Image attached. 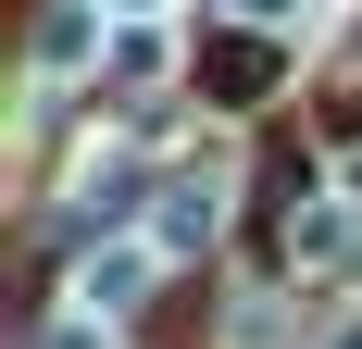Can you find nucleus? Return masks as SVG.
Returning a JSON list of instances; mask_svg holds the SVG:
<instances>
[{
	"label": "nucleus",
	"mask_w": 362,
	"mask_h": 349,
	"mask_svg": "<svg viewBox=\"0 0 362 349\" xmlns=\"http://www.w3.org/2000/svg\"><path fill=\"white\" fill-rule=\"evenodd\" d=\"M50 349H88V337H75V324H63V337H50Z\"/></svg>",
	"instance_id": "39448f33"
},
{
	"label": "nucleus",
	"mask_w": 362,
	"mask_h": 349,
	"mask_svg": "<svg viewBox=\"0 0 362 349\" xmlns=\"http://www.w3.org/2000/svg\"><path fill=\"white\" fill-rule=\"evenodd\" d=\"M262 88H275V50L262 37H225L213 50V100H262Z\"/></svg>",
	"instance_id": "f257e3e1"
},
{
	"label": "nucleus",
	"mask_w": 362,
	"mask_h": 349,
	"mask_svg": "<svg viewBox=\"0 0 362 349\" xmlns=\"http://www.w3.org/2000/svg\"><path fill=\"white\" fill-rule=\"evenodd\" d=\"M138 13H150V0H138Z\"/></svg>",
	"instance_id": "423d86ee"
},
{
	"label": "nucleus",
	"mask_w": 362,
	"mask_h": 349,
	"mask_svg": "<svg viewBox=\"0 0 362 349\" xmlns=\"http://www.w3.org/2000/svg\"><path fill=\"white\" fill-rule=\"evenodd\" d=\"M138 275H150L138 249H100V262H88V312H125V300H138Z\"/></svg>",
	"instance_id": "f03ea898"
},
{
	"label": "nucleus",
	"mask_w": 362,
	"mask_h": 349,
	"mask_svg": "<svg viewBox=\"0 0 362 349\" xmlns=\"http://www.w3.org/2000/svg\"><path fill=\"white\" fill-rule=\"evenodd\" d=\"M138 200V162H112V174H88V187H75V225H100V212H125Z\"/></svg>",
	"instance_id": "20e7f679"
},
{
	"label": "nucleus",
	"mask_w": 362,
	"mask_h": 349,
	"mask_svg": "<svg viewBox=\"0 0 362 349\" xmlns=\"http://www.w3.org/2000/svg\"><path fill=\"white\" fill-rule=\"evenodd\" d=\"M213 212H225V187H213V174H187V187H175V212H163V225H175V249H200V237H213Z\"/></svg>",
	"instance_id": "7ed1b4c3"
}]
</instances>
